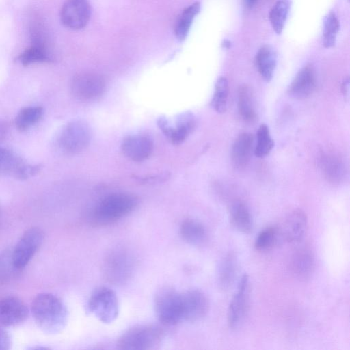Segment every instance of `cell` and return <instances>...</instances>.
Wrapping results in <instances>:
<instances>
[{
  "label": "cell",
  "instance_id": "2e32d148",
  "mask_svg": "<svg viewBox=\"0 0 350 350\" xmlns=\"http://www.w3.org/2000/svg\"><path fill=\"white\" fill-rule=\"evenodd\" d=\"M308 219L306 213L301 209L291 211L282 224L278 226L281 241L297 243L305 235Z\"/></svg>",
  "mask_w": 350,
  "mask_h": 350
},
{
  "label": "cell",
  "instance_id": "8d00e7d4",
  "mask_svg": "<svg viewBox=\"0 0 350 350\" xmlns=\"http://www.w3.org/2000/svg\"><path fill=\"white\" fill-rule=\"evenodd\" d=\"M342 92L344 93V95H348L349 94V79H347L344 80L342 84Z\"/></svg>",
  "mask_w": 350,
  "mask_h": 350
},
{
  "label": "cell",
  "instance_id": "f1b7e54d",
  "mask_svg": "<svg viewBox=\"0 0 350 350\" xmlns=\"http://www.w3.org/2000/svg\"><path fill=\"white\" fill-rule=\"evenodd\" d=\"M44 114L40 106H30L21 109L15 118L16 127L21 131H25L38 122Z\"/></svg>",
  "mask_w": 350,
  "mask_h": 350
},
{
  "label": "cell",
  "instance_id": "7c38bea8",
  "mask_svg": "<svg viewBox=\"0 0 350 350\" xmlns=\"http://www.w3.org/2000/svg\"><path fill=\"white\" fill-rule=\"evenodd\" d=\"M91 16L88 0H66L60 10L62 23L72 30L85 27Z\"/></svg>",
  "mask_w": 350,
  "mask_h": 350
},
{
  "label": "cell",
  "instance_id": "e575fe53",
  "mask_svg": "<svg viewBox=\"0 0 350 350\" xmlns=\"http://www.w3.org/2000/svg\"><path fill=\"white\" fill-rule=\"evenodd\" d=\"M12 345L9 334L3 329L0 328V350H8Z\"/></svg>",
  "mask_w": 350,
  "mask_h": 350
},
{
  "label": "cell",
  "instance_id": "83f0119b",
  "mask_svg": "<svg viewBox=\"0 0 350 350\" xmlns=\"http://www.w3.org/2000/svg\"><path fill=\"white\" fill-rule=\"evenodd\" d=\"M18 59L23 66H29L36 63L52 62L53 57L44 45L33 44L19 55Z\"/></svg>",
  "mask_w": 350,
  "mask_h": 350
},
{
  "label": "cell",
  "instance_id": "277c9868",
  "mask_svg": "<svg viewBox=\"0 0 350 350\" xmlns=\"http://www.w3.org/2000/svg\"><path fill=\"white\" fill-rule=\"evenodd\" d=\"M91 139L92 131L89 124L83 120H72L59 131L56 137V145L66 154H77L88 146Z\"/></svg>",
  "mask_w": 350,
  "mask_h": 350
},
{
  "label": "cell",
  "instance_id": "9c48e42d",
  "mask_svg": "<svg viewBox=\"0 0 350 350\" xmlns=\"http://www.w3.org/2000/svg\"><path fill=\"white\" fill-rule=\"evenodd\" d=\"M106 82L104 77L96 73H81L72 80L70 89L72 95L84 102L94 101L105 92Z\"/></svg>",
  "mask_w": 350,
  "mask_h": 350
},
{
  "label": "cell",
  "instance_id": "4fadbf2b",
  "mask_svg": "<svg viewBox=\"0 0 350 350\" xmlns=\"http://www.w3.org/2000/svg\"><path fill=\"white\" fill-rule=\"evenodd\" d=\"M250 278L245 274L240 279L237 292L228 309V323L230 327H238L244 320L249 307Z\"/></svg>",
  "mask_w": 350,
  "mask_h": 350
},
{
  "label": "cell",
  "instance_id": "3957f363",
  "mask_svg": "<svg viewBox=\"0 0 350 350\" xmlns=\"http://www.w3.org/2000/svg\"><path fill=\"white\" fill-rule=\"evenodd\" d=\"M163 330L154 325H138L127 329L119 338L117 346L123 350H149L159 346Z\"/></svg>",
  "mask_w": 350,
  "mask_h": 350
},
{
  "label": "cell",
  "instance_id": "6da1fadb",
  "mask_svg": "<svg viewBox=\"0 0 350 350\" xmlns=\"http://www.w3.org/2000/svg\"><path fill=\"white\" fill-rule=\"evenodd\" d=\"M31 312L37 326L45 334H56L66 327L68 311L63 301L51 293H41L33 299Z\"/></svg>",
  "mask_w": 350,
  "mask_h": 350
},
{
  "label": "cell",
  "instance_id": "484cf974",
  "mask_svg": "<svg viewBox=\"0 0 350 350\" xmlns=\"http://www.w3.org/2000/svg\"><path fill=\"white\" fill-rule=\"evenodd\" d=\"M238 111L246 122L252 123L256 120L253 92L247 85L240 86L238 90Z\"/></svg>",
  "mask_w": 350,
  "mask_h": 350
},
{
  "label": "cell",
  "instance_id": "5b68a950",
  "mask_svg": "<svg viewBox=\"0 0 350 350\" xmlns=\"http://www.w3.org/2000/svg\"><path fill=\"white\" fill-rule=\"evenodd\" d=\"M154 307L159 321L164 325L173 326L183 322L182 293L165 287L155 295Z\"/></svg>",
  "mask_w": 350,
  "mask_h": 350
},
{
  "label": "cell",
  "instance_id": "7a4b0ae2",
  "mask_svg": "<svg viewBox=\"0 0 350 350\" xmlns=\"http://www.w3.org/2000/svg\"><path fill=\"white\" fill-rule=\"evenodd\" d=\"M137 198L124 192L110 193L103 198L90 214L91 223L103 226L115 223L129 215L136 208Z\"/></svg>",
  "mask_w": 350,
  "mask_h": 350
},
{
  "label": "cell",
  "instance_id": "d4e9b609",
  "mask_svg": "<svg viewBox=\"0 0 350 350\" xmlns=\"http://www.w3.org/2000/svg\"><path fill=\"white\" fill-rule=\"evenodd\" d=\"M277 64V55L270 46H262L257 52L256 64L262 78L267 82L270 81L274 74Z\"/></svg>",
  "mask_w": 350,
  "mask_h": 350
},
{
  "label": "cell",
  "instance_id": "52a82bcc",
  "mask_svg": "<svg viewBox=\"0 0 350 350\" xmlns=\"http://www.w3.org/2000/svg\"><path fill=\"white\" fill-rule=\"evenodd\" d=\"M87 310L104 323L113 322L119 313V303L116 294L108 287L96 289L88 301Z\"/></svg>",
  "mask_w": 350,
  "mask_h": 350
},
{
  "label": "cell",
  "instance_id": "f546056e",
  "mask_svg": "<svg viewBox=\"0 0 350 350\" xmlns=\"http://www.w3.org/2000/svg\"><path fill=\"white\" fill-rule=\"evenodd\" d=\"M228 92L227 79L224 77H220L216 81L211 103V107L217 113H223L226 111Z\"/></svg>",
  "mask_w": 350,
  "mask_h": 350
},
{
  "label": "cell",
  "instance_id": "e0dca14e",
  "mask_svg": "<svg viewBox=\"0 0 350 350\" xmlns=\"http://www.w3.org/2000/svg\"><path fill=\"white\" fill-rule=\"evenodd\" d=\"M121 150L130 160L143 161L151 155L153 142L149 136L144 134L128 135L122 142Z\"/></svg>",
  "mask_w": 350,
  "mask_h": 350
},
{
  "label": "cell",
  "instance_id": "4316f807",
  "mask_svg": "<svg viewBox=\"0 0 350 350\" xmlns=\"http://www.w3.org/2000/svg\"><path fill=\"white\" fill-rule=\"evenodd\" d=\"M200 3L195 2L187 7L179 15L174 25V34L176 38L183 41L187 38L193 19L200 12Z\"/></svg>",
  "mask_w": 350,
  "mask_h": 350
},
{
  "label": "cell",
  "instance_id": "cb8c5ba5",
  "mask_svg": "<svg viewBox=\"0 0 350 350\" xmlns=\"http://www.w3.org/2000/svg\"><path fill=\"white\" fill-rule=\"evenodd\" d=\"M180 233L183 239L192 245H201L208 239L205 226L193 219L183 220L180 226Z\"/></svg>",
  "mask_w": 350,
  "mask_h": 350
},
{
  "label": "cell",
  "instance_id": "d6986e66",
  "mask_svg": "<svg viewBox=\"0 0 350 350\" xmlns=\"http://www.w3.org/2000/svg\"><path fill=\"white\" fill-rule=\"evenodd\" d=\"M319 164L323 176L329 183L339 184L346 178L347 168L338 155L325 153L321 157Z\"/></svg>",
  "mask_w": 350,
  "mask_h": 350
},
{
  "label": "cell",
  "instance_id": "ffe728a7",
  "mask_svg": "<svg viewBox=\"0 0 350 350\" xmlns=\"http://www.w3.org/2000/svg\"><path fill=\"white\" fill-rule=\"evenodd\" d=\"M254 139L251 133H241L235 139L231 149L232 163L237 169L245 167L252 157Z\"/></svg>",
  "mask_w": 350,
  "mask_h": 350
},
{
  "label": "cell",
  "instance_id": "7402d4cb",
  "mask_svg": "<svg viewBox=\"0 0 350 350\" xmlns=\"http://www.w3.org/2000/svg\"><path fill=\"white\" fill-rule=\"evenodd\" d=\"M230 219L238 231L250 233L253 228L251 213L247 205L241 200H234L229 207Z\"/></svg>",
  "mask_w": 350,
  "mask_h": 350
},
{
  "label": "cell",
  "instance_id": "ac0fdd59",
  "mask_svg": "<svg viewBox=\"0 0 350 350\" xmlns=\"http://www.w3.org/2000/svg\"><path fill=\"white\" fill-rule=\"evenodd\" d=\"M316 88V76L313 68L307 65L302 68L291 83L288 93L297 100H304L310 96Z\"/></svg>",
  "mask_w": 350,
  "mask_h": 350
},
{
  "label": "cell",
  "instance_id": "74e56055",
  "mask_svg": "<svg viewBox=\"0 0 350 350\" xmlns=\"http://www.w3.org/2000/svg\"><path fill=\"white\" fill-rule=\"evenodd\" d=\"M256 1V0H243L245 7L250 9L254 5Z\"/></svg>",
  "mask_w": 350,
  "mask_h": 350
},
{
  "label": "cell",
  "instance_id": "44dd1931",
  "mask_svg": "<svg viewBox=\"0 0 350 350\" xmlns=\"http://www.w3.org/2000/svg\"><path fill=\"white\" fill-rule=\"evenodd\" d=\"M290 266L293 273L299 279L309 278L315 267L314 254L306 247L297 250L291 257Z\"/></svg>",
  "mask_w": 350,
  "mask_h": 350
},
{
  "label": "cell",
  "instance_id": "9a60e30c",
  "mask_svg": "<svg viewBox=\"0 0 350 350\" xmlns=\"http://www.w3.org/2000/svg\"><path fill=\"white\" fill-rule=\"evenodd\" d=\"M29 309L23 300L14 296L0 299V325L4 327L18 325L26 321Z\"/></svg>",
  "mask_w": 350,
  "mask_h": 350
},
{
  "label": "cell",
  "instance_id": "8fae6325",
  "mask_svg": "<svg viewBox=\"0 0 350 350\" xmlns=\"http://www.w3.org/2000/svg\"><path fill=\"white\" fill-rule=\"evenodd\" d=\"M158 125L167 139L174 144L183 143L193 132L196 126V118L189 111L178 115L173 124L164 117L158 120Z\"/></svg>",
  "mask_w": 350,
  "mask_h": 350
},
{
  "label": "cell",
  "instance_id": "8992f818",
  "mask_svg": "<svg viewBox=\"0 0 350 350\" xmlns=\"http://www.w3.org/2000/svg\"><path fill=\"white\" fill-rule=\"evenodd\" d=\"M135 268V260L126 249H112L103 262V273L107 280L114 284H122L129 280Z\"/></svg>",
  "mask_w": 350,
  "mask_h": 350
},
{
  "label": "cell",
  "instance_id": "836d02e7",
  "mask_svg": "<svg viewBox=\"0 0 350 350\" xmlns=\"http://www.w3.org/2000/svg\"><path fill=\"white\" fill-rule=\"evenodd\" d=\"M339 21L333 12L326 16L323 25V44L326 48L334 46L339 30Z\"/></svg>",
  "mask_w": 350,
  "mask_h": 350
},
{
  "label": "cell",
  "instance_id": "30bf717a",
  "mask_svg": "<svg viewBox=\"0 0 350 350\" xmlns=\"http://www.w3.org/2000/svg\"><path fill=\"white\" fill-rule=\"evenodd\" d=\"M41 167L40 165L27 163L11 150L0 148V176H12L23 180L36 175Z\"/></svg>",
  "mask_w": 350,
  "mask_h": 350
},
{
  "label": "cell",
  "instance_id": "5bb4252c",
  "mask_svg": "<svg viewBox=\"0 0 350 350\" xmlns=\"http://www.w3.org/2000/svg\"><path fill=\"white\" fill-rule=\"evenodd\" d=\"M183 322H196L204 318L208 311V300L205 294L198 289L181 292Z\"/></svg>",
  "mask_w": 350,
  "mask_h": 350
},
{
  "label": "cell",
  "instance_id": "ba28073f",
  "mask_svg": "<svg viewBox=\"0 0 350 350\" xmlns=\"http://www.w3.org/2000/svg\"><path fill=\"white\" fill-rule=\"evenodd\" d=\"M44 240V233L38 227H31L23 234L12 254L14 268H24L33 257Z\"/></svg>",
  "mask_w": 350,
  "mask_h": 350
},
{
  "label": "cell",
  "instance_id": "4dcf8cb0",
  "mask_svg": "<svg viewBox=\"0 0 350 350\" xmlns=\"http://www.w3.org/2000/svg\"><path fill=\"white\" fill-rule=\"evenodd\" d=\"M290 8L288 0H278L269 12V21L274 31L280 34Z\"/></svg>",
  "mask_w": 350,
  "mask_h": 350
},
{
  "label": "cell",
  "instance_id": "1f68e13d",
  "mask_svg": "<svg viewBox=\"0 0 350 350\" xmlns=\"http://www.w3.org/2000/svg\"><path fill=\"white\" fill-rule=\"evenodd\" d=\"M280 241L278 226H269L258 233L254 241V247L258 251H267Z\"/></svg>",
  "mask_w": 350,
  "mask_h": 350
},
{
  "label": "cell",
  "instance_id": "d6a6232c",
  "mask_svg": "<svg viewBox=\"0 0 350 350\" xmlns=\"http://www.w3.org/2000/svg\"><path fill=\"white\" fill-rule=\"evenodd\" d=\"M256 139L254 154L258 158H264L270 153L274 146V142L267 125L262 124L259 126L256 133Z\"/></svg>",
  "mask_w": 350,
  "mask_h": 350
},
{
  "label": "cell",
  "instance_id": "f35d334b",
  "mask_svg": "<svg viewBox=\"0 0 350 350\" xmlns=\"http://www.w3.org/2000/svg\"><path fill=\"white\" fill-rule=\"evenodd\" d=\"M224 47L229 48L230 47V42L226 40L224 44Z\"/></svg>",
  "mask_w": 350,
  "mask_h": 350
},
{
  "label": "cell",
  "instance_id": "603a6c76",
  "mask_svg": "<svg viewBox=\"0 0 350 350\" xmlns=\"http://www.w3.org/2000/svg\"><path fill=\"white\" fill-rule=\"evenodd\" d=\"M238 262L236 255L228 252L221 259L217 268V280L220 288L227 290L237 277Z\"/></svg>",
  "mask_w": 350,
  "mask_h": 350
},
{
  "label": "cell",
  "instance_id": "d590c367",
  "mask_svg": "<svg viewBox=\"0 0 350 350\" xmlns=\"http://www.w3.org/2000/svg\"><path fill=\"white\" fill-rule=\"evenodd\" d=\"M8 133V126L7 124L0 120V142L3 140Z\"/></svg>",
  "mask_w": 350,
  "mask_h": 350
}]
</instances>
